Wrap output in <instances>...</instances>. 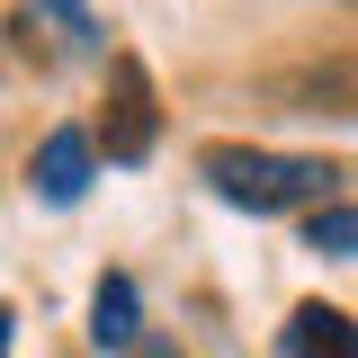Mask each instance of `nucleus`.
Here are the masks:
<instances>
[{
	"label": "nucleus",
	"mask_w": 358,
	"mask_h": 358,
	"mask_svg": "<svg viewBox=\"0 0 358 358\" xmlns=\"http://www.w3.org/2000/svg\"><path fill=\"white\" fill-rule=\"evenodd\" d=\"M197 179L215 188L224 206H251V215H287V206H331V162L322 152H260V143H206Z\"/></svg>",
	"instance_id": "f257e3e1"
},
{
	"label": "nucleus",
	"mask_w": 358,
	"mask_h": 358,
	"mask_svg": "<svg viewBox=\"0 0 358 358\" xmlns=\"http://www.w3.org/2000/svg\"><path fill=\"white\" fill-rule=\"evenodd\" d=\"M152 134H162V108H152V72L117 54L108 63V162H152Z\"/></svg>",
	"instance_id": "f03ea898"
},
{
	"label": "nucleus",
	"mask_w": 358,
	"mask_h": 358,
	"mask_svg": "<svg viewBox=\"0 0 358 358\" xmlns=\"http://www.w3.org/2000/svg\"><path fill=\"white\" fill-rule=\"evenodd\" d=\"M90 162H99V143H90L81 126H54V134L36 143V162H27V188H36L45 206H81Z\"/></svg>",
	"instance_id": "7ed1b4c3"
},
{
	"label": "nucleus",
	"mask_w": 358,
	"mask_h": 358,
	"mask_svg": "<svg viewBox=\"0 0 358 358\" xmlns=\"http://www.w3.org/2000/svg\"><path fill=\"white\" fill-rule=\"evenodd\" d=\"M90 341L117 350V358H152V350H143V305H134V278H126V268L99 278V296H90Z\"/></svg>",
	"instance_id": "20e7f679"
},
{
	"label": "nucleus",
	"mask_w": 358,
	"mask_h": 358,
	"mask_svg": "<svg viewBox=\"0 0 358 358\" xmlns=\"http://www.w3.org/2000/svg\"><path fill=\"white\" fill-rule=\"evenodd\" d=\"M287 358H358V322L341 305H296L287 313Z\"/></svg>",
	"instance_id": "39448f33"
},
{
	"label": "nucleus",
	"mask_w": 358,
	"mask_h": 358,
	"mask_svg": "<svg viewBox=\"0 0 358 358\" xmlns=\"http://www.w3.org/2000/svg\"><path fill=\"white\" fill-rule=\"evenodd\" d=\"M305 251H322V260H358V206H313V215H305Z\"/></svg>",
	"instance_id": "423d86ee"
},
{
	"label": "nucleus",
	"mask_w": 358,
	"mask_h": 358,
	"mask_svg": "<svg viewBox=\"0 0 358 358\" xmlns=\"http://www.w3.org/2000/svg\"><path fill=\"white\" fill-rule=\"evenodd\" d=\"M45 18L81 45V54H99V45H108V36H99V18H90V0H45Z\"/></svg>",
	"instance_id": "0eeeda50"
},
{
	"label": "nucleus",
	"mask_w": 358,
	"mask_h": 358,
	"mask_svg": "<svg viewBox=\"0 0 358 358\" xmlns=\"http://www.w3.org/2000/svg\"><path fill=\"white\" fill-rule=\"evenodd\" d=\"M0 358H9V305H0Z\"/></svg>",
	"instance_id": "6e6552de"
}]
</instances>
